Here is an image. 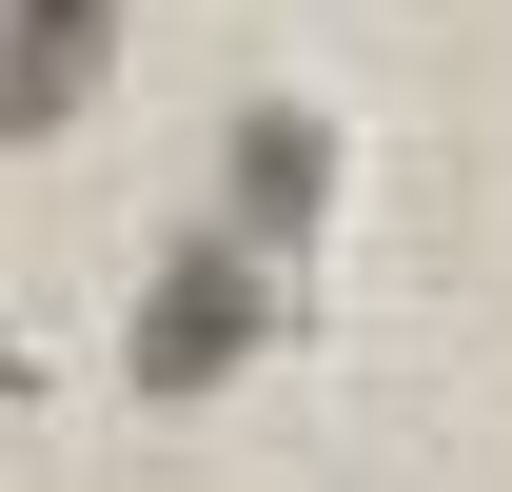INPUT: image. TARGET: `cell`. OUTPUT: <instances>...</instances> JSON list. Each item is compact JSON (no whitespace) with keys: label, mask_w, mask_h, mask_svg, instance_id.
Returning <instances> with one entry per match:
<instances>
[{"label":"cell","mask_w":512,"mask_h":492,"mask_svg":"<svg viewBox=\"0 0 512 492\" xmlns=\"http://www.w3.org/2000/svg\"><path fill=\"white\" fill-rule=\"evenodd\" d=\"M99 60H119V0H0V158L60 138L99 99Z\"/></svg>","instance_id":"7a4b0ae2"},{"label":"cell","mask_w":512,"mask_h":492,"mask_svg":"<svg viewBox=\"0 0 512 492\" xmlns=\"http://www.w3.org/2000/svg\"><path fill=\"white\" fill-rule=\"evenodd\" d=\"M217 178H237V237L256 256H296L335 217V119L316 99H237V158H217Z\"/></svg>","instance_id":"3957f363"},{"label":"cell","mask_w":512,"mask_h":492,"mask_svg":"<svg viewBox=\"0 0 512 492\" xmlns=\"http://www.w3.org/2000/svg\"><path fill=\"white\" fill-rule=\"evenodd\" d=\"M256 276H276V256H256L237 217L158 256V276H138V335H119V355H138V394H217V374L276 335V296H256Z\"/></svg>","instance_id":"6da1fadb"}]
</instances>
